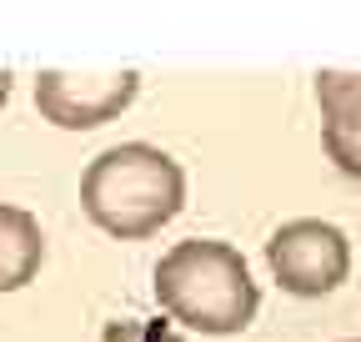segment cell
Masks as SVG:
<instances>
[{"label":"cell","instance_id":"8","mask_svg":"<svg viewBox=\"0 0 361 342\" xmlns=\"http://www.w3.org/2000/svg\"><path fill=\"white\" fill-rule=\"evenodd\" d=\"M351 342H361V337H351Z\"/></svg>","mask_w":361,"mask_h":342},{"label":"cell","instance_id":"6","mask_svg":"<svg viewBox=\"0 0 361 342\" xmlns=\"http://www.w3.org/2000/svg\"><path fill=\"white\" fill-rule=\"evenodd\" d=\"M45 267V232L25 206L0 201V292H20Z\"/></svg>","mask_w":361,"mask_h":342},{"label":"cell","instance_id":"7","mask_svg":"<svg viewBox=\"0 0 361 342\" xmlns=\"http://www.w3.org/2000/svg\"><path fill=\"white\" fill-rule=\"evenodd\" d=\"M11 86H16V76H11L6 66H0V106H6V101H11Z\"/></svg>","mask_w":361,"mask_h":342},{"label":"cell","instance_id":"2","mask_svg":"<svg viewBox=\"0 0 361 342\" xmlns=\"http://www.w3.org/2000/svg\"><path fill=\"white\" fill-rule=\"evenodd\" d=\"M156 302L191 332L231 337L251 327L261 307V287L251 282L246 256L231 242L191 237V242H176L156 262Z\"/></svg>","mask_w":361,"mask_h":342},{"label":"cell","instance_id":"5","mask_svg":"<svg viewBox=\"0 0 361 342\" xmlns=\"http://www.w3.org/2000/svg\"><path fill=\"white\" fill-rule=\"evenodd\" d=\"M316 106L331 166L361 182V71H316Z\"/></svg>","mask_w":361,"mask_h":342},{"label":"cell","instance_id":"4","mask_svg":"<svg viewBox=\"0 0 361 342\" xmlns=\"http://www.w3.org/2000/svg\"><path fill=\"white\" fill-rule=\"evenodd\" d=\"M141 76L135 71H106V76H80V71H40L35 76V111L61 126V131H96L130 111Z\"/></svg>","mask_w":361,"mask_h":342},{"label":"cell","instance_id":"3","mask_svg":"<svg viewBox=\"0 0 361 342\" xmlns=\"http://www.w3.org/2000/svg\"><path fill=\"white\" fill-rule=\"evenodd\" d=\"M266 267L291 297H326L351 277V242L322 217H296L271 232Z\"/></svg>","mask_w":361,"mask_h":342},{"label":"cell","instance_id":"1","mask_svg":"<svg viewBox=\"0 0 361 342\" xmlns=\"http://www.w3.org/2000/svg\"><path fill=\"white\" fill-rule=\"evenodd\" d=\"M80 206L106 237L146 242L186 206V171L151 141H121L80 171Z\"/></svg>","mask_w":361,"mask_h":342}]
</instances>
